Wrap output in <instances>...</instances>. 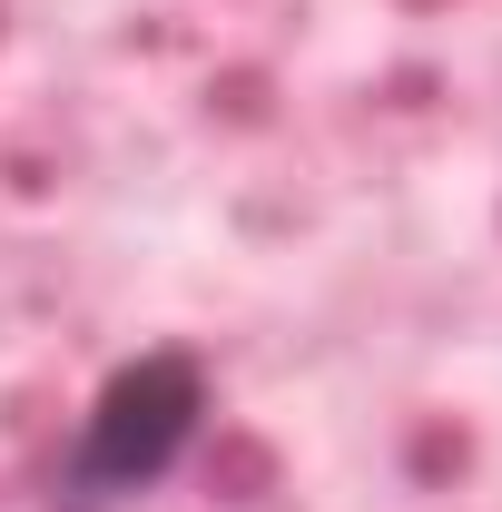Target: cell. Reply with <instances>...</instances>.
Wrapping results in <instances>:
<instances>
[{
    "label": "cell",
    "mask_w": 502,
    "mask_h": 512,
    "mask_svg": "<svg viewBox=\"0 0 502 512\" xmlns=\"http://www.w3.org/2000/svg\"><path fill=\"white\" fill-rule=\"evenodd\" d=\"M197 424H207V365L197 355H138L99 384V404L79 414L69 434V463H60V503L69 512H109V503H138L158 493L178 463H188Z\"/></svg>",
    "instance_id": "6da1fadb"
}]
</instances>
